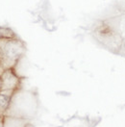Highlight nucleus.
<instances>
[{
  "instance_id": "3",
  "label": "nucleus",
  "mask_w": 125,
  "mask_h": 127,
  "mask_svg": "<svg viewBox=\"0 0 125 127\" xmlns=\"http://www.w3.org/2000/svg\"><path fill=\"white\" fill-rule=\"evenodd\" d=\"M2 91L14 92L19 85V79L15 71L11 68L2 72Z\"/></svg>"
},
{
  "instance_id": "2",
  "label": "nucleus",
  "mask_w": 125,
  "mask_h": 127,
  "mask_svg": "<svg viewBox=\"0 0 125 127\" xmlns=\"http://www.w3.org/2000/svg\"><path fill=\"white\" fill-rule=\"evenodd\" d=\"M3 42L1 46L3 59L8 63H16V61L23 55L25 47L24 44L19 40L13 39H4L0 40Z\"/></svg>"
},
{
  "instance_id": "5",
  "label": "nucleus",
  "mask_w": 125,
  "mask_h": 127,
  "mask_svg": "<svg viewBox=\"0 0 125 127\" xmlns=\"http://www.w3.org/2000/svg\"><path fill=\"white\" fill-rule=\"evenodd\" d=\"M15 34L11 29L5 28V27H0V40L4 39H13L15 38Z\"/></svg>"
},
{
  "instance_id": "1",
  "label": "nucleus",
  "mask_w": 125,
  "mask_h": 127,
  "mask_svg": "<svg viewBox=\"0 0 125 127\" xmlns=\"http://www.w3.org/2000/svg\"><path fill=\"white\" fill-rule=\"evenodd\" d=\"M95 35L98 40L104 44V46L110 48L117 54L118 53L122 40L120 35L112 25L106 23L99 25L95 30Z\"/></svg>"
},
{
  "instance_id": "6",
  "label": "nucleus",
  "mask_w": 125,
  "mask_h": 127,
  "mask_svg": "<svg viewBox=\"0 0 125 127\" xmlns=\"http://www.w3.org/2000/svg\"><path fill=\"white\" fill-rule=\"evenodd\" d=\"M118 55L120 56H123L125 57V40H122V43H121V45H120V48H119V50H118V53H117Z\"/></svg>"
},
{
  "instance_id": "7",
  "label": "nucleus",
  "mask_w": 125,
  "mask_h": 127,
  "mask_svg": "<svg viewBox=\"0 0 125 127\" xmlns=\"http://www.w3.org/2000/svg\"><path fill=\"white\" fill-rule=\"evenodd\" d=\"M2 90V78H1V76H0V91Z\"/></svg>"
},
{
  "instance_id": "4",
  "label": "nucleus",
  "mask_w": 125,
  "mask_h": 127,
  "mask_svg": "<svg viewBox=\"0 0 125 127\" xmlns=\"http://www.w3.org/2000/svg\"><path fill=\"white\" fill-rule=\"evenodd\" d=\"M13 93L14 92H12V91L0 92V117L9 108V106L11 104V100H12Z\"/></svg>"
},
{
  "instance_id": "8",
  "label": "nucleus",
  "mask_w": 125,
  "mask_h": 127,
  "mask_svg": "<svg viewBox=\"0 0 125 127\" xmlns=\"http://www.w3.org/2000/svg\"><path fill=\"white\" fill-rule=\"evenodd\" d=\"M1 59H3V54H2V50H1V48H0V60Z\"/></svg>"
}]
</instances>
